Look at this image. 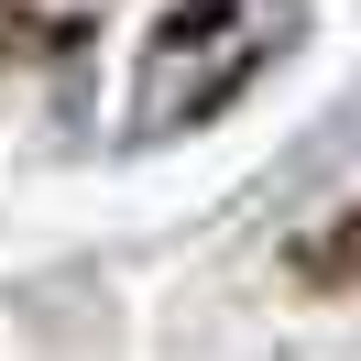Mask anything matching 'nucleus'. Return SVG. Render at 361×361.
Wrapping results in <instances>:
<instances>
[{
  "mask_svg": "<svg viewBox=\"0 0 361 361\" xmlns=\"http://www.w3.org/2000/svg\"><path fill=\"white\" fill-rule=\"evenodd\" d=\"M295 33L285 0H186L164 11L154 44H142V88H132V142H164V132H197L219 121L252 77L274 66V44Z\"/></svg>",
  "mask_w": 361,
  "mask_h": 361,
  "instance_id": "nucleus-1",
  "label": "nucleus"
}]
</instances>
